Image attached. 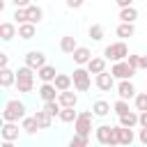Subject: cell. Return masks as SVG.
<instances>
[{
    "mask_svg": "<svg viewBox=\"0 0 147 147\" xmlns=\"http://www.w3.org/2000/svg\"><path fill=\"white\" fill-rule=\"evenodd\" d=\"M5 119L7 122H16V119H21V117H25V103H21V101H16V99H11V101H7V106H5Z\"/></svg>",
    "mask_w": 147,
    "mask_h": 147,
    "instance_id": "6da1fadb",
    "label": "cell"
},
{
    "mask_svg": "<svg viewBox=\"0 0 147 147\" xmlns=\"http://www.w3.org/2000/svg\"><path fill=\"white\" fill-rule=\"evenodd\" d=\"M96 138L103 145H119V129H115V126H99L96 129Z\"/></svg>",
    "mask_w": 147,
    "mask_h": 147,
    "instance_id": "7a4b0ae2",
    "label": "cell"
},
{
    "mask_svg": "<svg viewBox=\"0 0 147 147\" xmlns=\"http://www.w3.org/2000/svg\"><path fill=\"white\" fill-rule=\"evenodd\" d=\"M16 85H18V92H30L32 90V67H21L16 71Z\"/></svg>",
    "mask_w": 147,
    "mask_h": 147,
    "instance_id": "3957f363",
    "label": "cell"
},
{
    "mask_svg": "<svg viewBox=\"0 0 147 147\" xmlns=\"http://www.w3.org/2000/svg\"><path fill=\"white\" fill-rule=\"evenodd\" d=\"M126 55H129V48H126L124 41H117V44L106 46V57L113 60V62H119V60H124Z\"/></svg>",
    "mask_w": 147,
    "mask_h": 147,
    "instance_id": "277c9868",
    "label": "cell"
},
{
    "mask_svg": "<svg viewBox=\"0 0 147 147\" xmlns=\"http://www.w3.org/2000/svg\"><path fill=\"white\" fill-rule=\"evenodd\" d=\"M136 74V67L126 60H119V62H115V67H113V76H119V78H131Z\"/></svg>",
    "mask_w": 147,
    "mask_h": 147,
    "instance_id": "5b68a950",
    "label": "cell"
},
{
    "mask_svg": "<svg viewBox=\"0 0 147 147\" xmlns=\"http://www.w3.org/2000/svg\"><path fill=\"white\" fill-rule=\"evenodd\" d=\"M90 74L92 71H85V69H76L74 71V85H76V90L85 92L90 87Z\"/></svg>",
    "mask_w": 147,
    "mask_h": 147,
    "instance_id": "8992f818",
    "label": "cell"
},
{
    "mask_svg": "<svg viewBox=\"0 0 147 147\" xmlns=\"http://www.w3.org/2000/svg\"><path fill=\"white\" fill-rule=\"evenodd\" d=\"M90 129H92V113H80L76 117V131L83 133V136H87Z\"/></svg>",
    "mask_w": 147,
    "mask_h": 147,
    "instance_id": "52a82bcc",
    "label": "cell"
},
{
    "mask_svg": "<svg viewBox=\"0 0 147 147\" xmlns=\"http://www.w3.org/2000/svg\"><path fill=\"white\" fill-rule=\"evenodd\" d=\"M25 64L32 67V69H41V67L46 64V57H44L41 51H30V53L25 55Z\"/></svg>",
    "mask_w": 147,
    "mask_h": 147,
    "instance_id": "ba28073f",
    "label": "cell"
},
{
    "mask_svg": "<svg viewBox=\"0 0 147 147\" xmlns=\"http://www.w3.org/2000/svg\"><path fill=\"white\" fill-rule=\"evenodd\" d=\"M57 101L62 103V108H64V106H71V108H76V103H78V96H76L74 92H69V90H62V92L57 94Z\"/></svg>",
    "mask_w": 147,
    "mask_h": 147,
    "instance_id": "9c48e42d",
    "label": "cell"
},
{
    "mask_svg": "<svg viewBox=\"0 0 147 147\" xmlns=\"http://www.w3.org/2000/svg\"><path fill=\"white\" fill-rule=\"evenodd\" d=\"M71 55H74V62H78V64H85V62L92 60V53H90V48H85V46H78Z\"/></svg>",
    "mask_w": 147,
    "mask_h": 147,
    "instance_id": "30bf717a",
    "label": "cell"
},
{
    "mask_svg": "<svg viewBox=\"0 0 147 147\" xmlns=\"http://www.w3.org/2000/svg\"><path fill=\"white\" fill-rule=\"evenodd\" d=\"M96 87L103 90V92H108V90L113 87V74H106V71L96 74Z\"/></svg>",
    "mask_w": 147,
    "mask_h": 147,
    "instance_id": "8fae6325",
    "label": "cell"
},
{
    "mask_svg": "<svg viewBox=\"0 0 147 147\" xmlns=\"http://www.w3.org/2000/svg\"><path fill=\"white\" fill-rule=\"evenodd\" d=\"M117 92H119V99H131L136 94V87H133L131 80H122L119 87H117Z\"/></svg>",
    "mask_w": 147,
    "mask_h": 147,
    "instance_id": "7c38bea8",
    "label": "cell"
},
{
    "mask_svg": "<svg viewBox=\"0 0 147 147\" xmlns=\"http://www.w3.org/2000/svg\"><path fill=\"white\" fill-rule=\"evenodd\" d=\"M55 92H60V90L55 87V83H53V85H51V83H44L41 90H39V94H41L44 101H53V99H55Z\"/></svg>",
    "mask_w": 147,
    "mask_h": 147,
    "instance_id": "4fadbf2b",
    "label": "cell"
},
{
    "mask_svg": "<svg viewBox=\"0 0 147 147\" xmlns=\"http://www.w3.org/2000/svg\"><path fill=\"white\" fill-rule=\"evenodd\" d=\"M18 37H23V39H32V37H34V23H32V21L21 23V25H18Z\"/></svg>",
    "mask_w": 147,
    "mask_h": 147,
    "instance_id": "5bb4252c",
    "label": "cell"
},
{
    "mask_svg": "<svg viewBox=\"0 0 147 147\" xmlns=\"http://www.w3.org/2000/svg\"><path fill=\"white\" fill-rule=\"evenodd\" d=\"M37 71H39V78H41L44 83H51V80H55V76H57V74H55V67H51V64H44V67L37 69Z\"/></svg>",
    "mask_w": 147,
    "mask_h": 147,
    "instance_id": "9a60e30c",
    "label": "cell"
},
{
    "mask_svg": "<svg viewBox=\"0 0 147 147\" xmlns=\"http://www.w3.org/2000/svg\"><path fill=\"white\" fill-rule=\"evenodd\" d=\"M53 83H55V87H57V90L62 92V90H69V87H71V83H74V78H71V76H67V74H57Z\"/></svg>",
    "mask_w": 147,
    "mask_h": 147,
    "instance_id": "2e32d148",
    "label": "cell"
},
{
    "mask_svg": "<svg viewBox=\"0 0 147 147\" xmlns=\"http://www.w3.org/2000/svg\"><path fill=\"white\" fill-rule=\"evenodd\" d=\"M87 69H90L92 74H101V71H106V60H103V57H92V60L87 62Z\"/></svg>",
    "mask_w": 147,
    "mask_h": 147,
    "instance_id": "e0dca14e",
    "label": "cell"
},
{
    "mask_svg": "<svg viewBox=\"0 0 147 147\" xmlns=\"http://www.w3.org/2000/svg\"><path fill=\"white\" fill-rule=\"evenodd\" d=\"M14 80H16V74H14L11 69L2 67V71H0V85H2V87H9Z\"/></svg>",
    "mask_w": 147,
    "mask_h": 147,
    "instance_id": "ac0fdd59",
    "label": "cell"
},
{
    "mask_svg": "<svg viewBox=\"0 0 147 147\" xmlns=\"http://www.w3.org/2000/svg\"><path fill=\"white\" fill-rule=\"evenodd\" d=\"M60 48L64 51V53H74L78 46H76V37H71V34H67V37H62V41H60Z\"/></svg>",
    "mask_w": 147,
    "mask_h": 147,
    "instance_id": "d6986e66",
    "label": "cell"
},
{
    "mask_svg": "<svg viewBox=\"0 0 147 147\" xmlns=\"http://www.w3.org/2000/svg\"><path fill=\"white\" fill-rule=\"evenodd\" d=\"M16 136H18V126H16L14 122H7V124L2 126V138H5V140H14Z\"/></svg>",
    "mask_w": 147,
    "mask_h": 147,
    "instance_id": "ffe728a7",
    "label": "cell"
},
{
    "mask_svg": "<svg viewBox=\"0 0 147 147\" xmlns=\"http://www.w3.org/2000/svg\"><path fill=\"white\" fill-rule=\"evenodd\" d=\"M119 122H122V126H133V124H138L140 122V115H136V113H124V115H119Z\"/></svg>",
    "mask_w": 147,
    "mask_h": 147,
    "instance_id": "44dd1931",
    "label": "cell"
},
{
    "mask_svg": "<svg viewBox=\"0 0 147 147\" xmlns=\"http://www.w3.org/2000/svg\"><path fill=\"white\" fill-rule=\"evenodd\" d=\"M119 18H122V21H126V23H133V21L138 18V11H136L133 7H122V11H119Z\"/></svg>",
    "mask_w": 147,
    "mask_h": 147,
    "instance_id": "7402d4cb",
    "label": "cell"
},
{
    "mask_svg": "<svg viewBox=\"0 0 147 147\" xmlns=\"http://www.w3.org/2000/svg\"><path fill=\"white\" fill-rule=\"evenodd\" d=\"M92 110H94V115H101V117H103V115H108V113H110V103H108V101H103V99H101V101H94Z\"/></svg>",
    "mask_w": 147,
    "mask_h": 147,
    "instance_id": "603a6c76",
    "label": "cell"
},
{
    "mask_svg": "<svg viewBox=\"0 0 147 147\" xmlns=\"http://www.w3.org/2000/svg\"><path fill=\"white\" fill-rule=\"evenodd\" d=\"M131 142H133L131 126H119V145H131Z\"/></svg>",
    "mask_w": 147,
    "mask_h": 147,
    "instance_id": "cb8c5ba5",
    "label": "cell"
},
{
    "mask_svg": "<svg viewBox=\"0 0 147 147\" xmlns=\"http://www.w3.org/2000/svg\"><path fill=\"white\" fill-rule=\"evenodd\" d=\"M44 18V11L39 9V7H34V5H30L28 7V21H32V23H39Z\"/></svg>",
    "mask_w": 147,
    "mask_h": 147,
    "instance_id": "d4e9b609",
    "label": "cell"
},
{
    "mask_svg": "<svg viewBox=\"0 0 147 147\" xmlns=\"http://www.w3.org/2000/svg\"><path fill=\"white\" fill-rule=\"evenodd\" d=\"M34 117H37V122H39V129H48V126H51V119H53V115H48L46 110H39Z\"/></svg>",
    "mask_w": 147,
    "mask_h": 147,
    "instance_id": "484cf974",
    "label": "cell"
},
{
    "mask_svg": "<svg viewBox=\"0 0 147 147\" xmlns=\"http://www.w3.org/2000/svg\"><path fill=\"white\" fill-rule=\"evenodd\" d=\"M14 34H16L14 23H2V25H0V37H2V39H11Z\"/></svg>",
    "mask_w": 147,
    "mask_h": 147,
    "instance_id": "4316f807",
    "label": "cell"
},
{
    "mask_svg": "<svg viewBox=\"0 0 147 147\" xmlns=\"http://www.w3.org/2000/svg\"><path fill=\"white\" fill-rule=\"evenodd\" d=\"M133 32H136L133 23H126V21H122V25L117 28V34L119 37H133Z\"/></svg>",
    "mask_w": 147,
    "mask_h": 147,
    "instance_id": "83f0119b",
    "label": "cell"
},
{
    "mask_svg": "<svg viewBox=\"0 0 147 147\" xmlns=\"http://www.w3.org/2000/svg\"><path fill=\"white\" fill-rule=\"evenodd\" d=\"M76 117H78V115H76V110H74L71 106H64V108L60 110V119H62V122H74Z\"/></svg>",
    "mask_w": 147,
    "mask_h": 147,
    "instance_id": "f1b7e54d",
    "label": "cell"
},
{
    "mask_svg": "<svg viewBox=\"0 0 147 147\" xmlns=\"http://www.w3.org/2000/svg\"><path fill=\"white\" fill-rule=\"evenodd\" d=\"M23 129H25L28 133H34V131L39 129V122H37V117H25V119H23Z\"/></svg>",
    "mask_w": 147,
    "mask_h": 147,
    "instance_id": "f546056e",
    "label": "cell"
},
{
    "mask_svg": "<svg viewBox=\"0 0 147 147\" xmlns=\"http://www.w3.org/2000/svg\"><path fill=\"white\" fill-rule=\"evenodd\" d=\"M14 18H16L18 23H25V21H28V7H16Z\"/></svg>",
    "mask_w": 147,
    "mask_h": 147,
    "instance_id": "4dcf8cb0",
    "label": "cell"
},
{
    "mask_svg": "<svg viewBox=\"0 0 147 147\" xmlns=\"http://www.w3.org/2000/svg\"><path fill=\"white\" fill-rule=\"evenodd\" d=\"M90 37L96 39V41L103 39V28H101V25H92V28H90Z\"/></svg>",
    "mask_w": 147,
    "mask_h": 147,
    "instance_id": "1f68e13d",
    "label": "cell"
},
{
    "mask_svg": "<svg viewBox=\"0 0 147 147\" xmlns=\"http://www.w3.org/2000/svg\"><path fill=\"white\" fill-rule=\"evenodd\" d=\"M115 113H117V115H124V113H129V103H126V99H119V101L115 103Z\"/></svg>",
    "mask_w": 147,
    "mask_h": 147,
    "instance_id": "d6a6232c",
    "label": "cell"
},
{
    "mask_svg": "<svg viewBox=\"0 0 147 147\" xmlns=\"http://www.w3.org/2000/svg\"><path fill=\"white\" fill-rule=\"evenodd\" d=\"M85 145H87V136L78 133L76 138H71V147H85Z\"/></svg>",
    "mask_w": 147,
    "mask_h": 147,
    "instance_id": "836d02e7",
    "label": "cell"
},
{
    "mask_svg": "<svg viewBox=\"0 0 147 147\" xmlns=\"http://www.w3.org/2000/svg\"><path fill=\"white\" fill-rule=\"evenodd\" d=\"M136 108L138 110H147V94H138L136 96Z\"/></svg>",
    "mask_w": 147,
    "mask_h": 147,
    "instance_id": "e575fe53",
    "label": "cell"
},
{
    "mask_svg": "<svg viewBox=\"0 0 147 147\" xmlns=\"http://www.w3.org/2000/svg\"><path fill=\"white\" fill-rule=\"evenodd\" d=\"M129 62H131V64H133L136 69L140 67V57H138V55H129Z\"/></svg>",
    "mask_w": 147,
    "mask_h": 147,
    "instance_id": "d590c367",
    "label": "cell"
},
{
    "mask_svg": "<svg viewBox=\"0 0 147 147\" xmlns=\"http://www.w3.org/2000/svg\"><path fill=\"white\" fill-rule=\"evenodd\" d=\"M140 126H147V110L140 113Z\"/></svg>",
    "mask_w": 147,
    "mask_h": 147,
    "instance_id": "8d00e7d4",
    "label": "cell"
},
{
    "mask_svg": "<svg viewBox=\"0 0 147 147\" xmlns=\"http://www.w3.org/2000/svg\"><path fill=\"white\" fill-rule=\"evenodd\" d=\"M16 7H30V0H14Z\"/></svg>",
    "mask_w": 147,
    "mask_h": 147,
    "instance_id": "74e56055",
    "label": "cell"
},
{
    "mask_svg": "<svg viewBox=\"0 0 147 147\" xmlns=\"http://www.w3.org/2000/svg\"><path fill=\"white\" fill-rule=\"evenodd\" d=\"M67 5L76 9V7H80V5H83V0H67Z\"/></svg>",
    "mask_w": 147,
    "mask_h": 147,
    "instance_id": "f35d334b",
    "label": "cell"
},
{
    "mask_svg": "<svg viewBox=\"0 0 147 147\" xmlns=\"http://www.w3.org/2000/svg\"><path fill=\"white\" fill-rule=\"evenodd\" d=\"M7 62H9V57L5 53H0V67H7Z\"/></svg>",
    "mask_w": 147,
    "mask_h": 147,
    "instance_id": "ab89813d",
    "label": "cell"
},
{
    "mask_svg": "<svg viewBox=\"0 0 147 147\" xmlns=\"http://www.w3.org/2000/svg\"><path fill=\"white\" fill-rule=\"evenodd\" d=\"M140 140L147 145V126H142V131H140Z\"/></svg>",
    "mask_w": 147,
    "mask_h": 147,
    "instance_id": "60d3db41",
    "label": "cell"
},
{
    "mask_svg": "<svg viewBox=\"0 0 147 147\" xmlns=\"http://www.w3.org/2000/svg\"><path fill=\"white\" fill-rule=\"evenodd\" d=\"M140 69H147V53L140 55Z\"/></svg>",
    "mask_w": 147,
    "mask_h": 147,
    "instance_id": "b9f144b4",
    "label": "cell"
},
{
    "mask_svg": "<svg viewBox=\"0 0 147 147\" xmlns=\"http://www.w3.org/2000/svg\"><path fill=\"white\" fill-rule=\"evenodd\" d=\"M119 7H131V0H117Z\"/></svg>",
    "mask_w": 147,
    "mask_h": 147,
    "instance_id": "7bdbcfd3",
    "label": "cell"
}]
</instances>
